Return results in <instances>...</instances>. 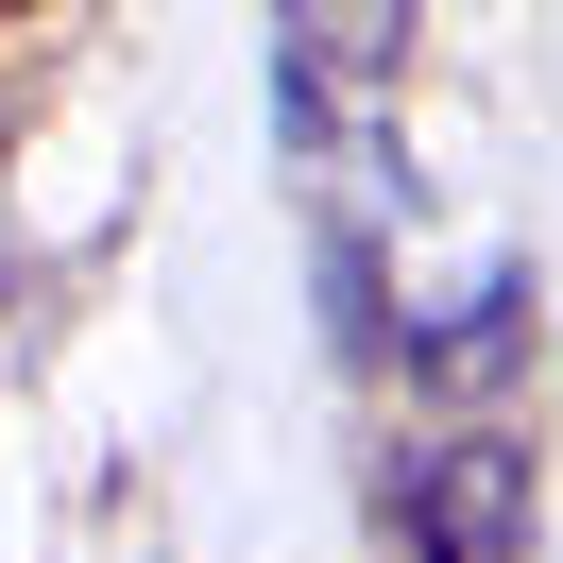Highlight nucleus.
I'll list each match as a JSON object with an SVG mask.
<instances>
[{
    "mask_svg": "<svg viewBox=\"0 0 563 563\" xmlns=\"http://www.w3.org/2000/svg\"><path fill=\"white\" fill-rule=\"evenodd\" d=\"M393 529L410 563H529V444L512 427H444L393 461Z\"/></svg>",
    "mask_w": 563,
    "mask_h": 563,
    "instance_id": "1",
    "label": "nucleus"
},
{
    "mask_svg": "<svg viewBox=\"0 0 563 563\" xmlns=\"http://www.w3.org/2000/svg\"><path fill=\"white\" fill-rule=\"evenodd\" d=\"M410 18L427 0H274V69H290V120H324V103H358V86L410 52Z\"/></svg>",
    "mask_w": 563,
    "mask_h": 563,
    "instance_id": "2",
    "label": "nucleus"
}]
</instances>
